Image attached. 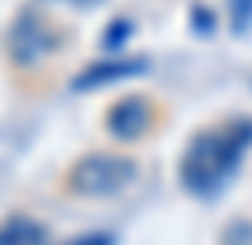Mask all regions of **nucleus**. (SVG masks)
<instances>
[{"label":"nucleus","mask_w":252,"mask_h":245,"mask_svg":"<svg viewBox=\"0 0 252 245\" xmlns=\"http://www.w3.org/2000/svg\"><path fill=\"white\" fill-rule=\"evenodd\" d=\"M128 34H132V19H125V15H121V19H109L105 23V34H102V49L105 53H117V49L128 42Z\"/></svg>","instance_id":"6e6552de"},{"label":"nucleus","mask_w":252,"mask_h":245,"mask_svg":"<svg viewBox=\"0 0 252 245\" xmlns=\"http://www.w3.org/2000/svg\"><path fill=\"white\" fill-rule=\"evenodd\" d=\"M151 61L147 57H105V61H91L87 68L72 75V91L83 95V91H98V87L121 83V79H132V75H147Z\"/></svg>","instance_id":"39448f33"},{"label":"nucleus","mask_w":252,"mask_h":245,"mask_svg":"<svg viewBox=\"0 0 252 245\" xmlns=\"http://www.w3.org/2000/svg\"><path fill=\"white\" fill-rule=\"evenodd\" d=\"M64 45V31L34 4H23L4 27V57L15 68H38Z\"/></svg>","instance_id":"7ed1b4c3"},{"label":"nucleus","mask_w":252,"mask_h":245,"mask_svg":"<svg viewBox=\"0 0 252 245\" xmlns=\"http://www.w3.org/2000/svg\"><path fill=\"white\" fill-rule=\"evenodd\" d=\"M249 147H252V117L249 113L200 128L181 151V162H177L181 189L189 196H200V200L219 196L226 189V181L233 177V170H241Z\"/></svg>","instance_id":"f257e3e1"},{"label":"nucleus","mask_w":252,"mask_h":245,"mask_svg":"<svg viewBox=\"0 0 252 245\" xmlns=\"http://www.w3.org/2000/svg\"><path fill=\"white\" fill-rule=\"evenodd\" d=\"M0 245H49V226L27 211H11L0 219Z\"/></svg>","instance_id":"423d86ee"},{"label":"nucleus","mask_w":252,"mask_h":245,"mask_svg":"<svg viewBox=\"0 0 252 245\" xmlns=\"http://www.w3.org/2000/svg\"><path fill=\"white\" fill-rule=\"evenodd\" d=\"M139 162L121 151H87L64 170V192L79 200H105L136 181Z\"/></svg>","instance_id":"f03ea898"},{"label":"nucleus","mask_w":252,"mask_h":245,"mask_svg":"<svg viewBox=\"0 0 252 245\" xmlns=\"http://www.w3.org/2000/svg\"><path fill=\"white\" fill-rule=\"evenodd\" d=\"M102 121H105V132H109L117 143H136V140H143L151 128H155L158 106L147 95H125L105 109Z\"/></svg>","instance_id":"20e7f679"},{"label":"nucleus","mask_w":252,"mask_h":245,"mask_svg":"<svg viewBox=\"0 0 252 245\" xmlns=\"http://www.w3.org/2000/svg\"><path fill=\"white\" fill-rule=\"evenodd\" d=\"M219 245H252V219L249 215H237V219H230L222 226Z\"/></svg>","instance_id":"0eeeda50"},{"label":"nucleus","mask_w":252,"mask_h":245,"mask_svg":"<svg viewBox=\"0 0 252 245\" xmlns=\"http://www.w3.org/2000/svg\"><path fill=\"white\" fill-rule=\"evenodd\" d=\"M61 245H117V234H109V230H87V234H75Z\"/></svg>","instance_id":"9b49d317"},{"label":"nucleus","mask_w":252,"mask_h":245,"mask_svg":"<svg viewBox=\"0 0 252 245\" xmlns=\"http://www.w3.org/2000/svg\"><path fill=\"white\" fill-rule=\"evenodd\" d=\"M230 27L233 34H245L252 27V0H230Z\"/></svg>","instance_id":"9d476101"},{"label":"nucleus","mask_w":252,"mask_h":245,"mask_svg":"<svg viewBox=\"0 0 252 245\" xmlns=\"http://www.w3.org/2000/svg\"><path fill=\"white\" fill-rule=\"evenodd\" d=\"M215 11L207 8V4H200V0H196V4H192L189 8V27H192V34H200V38H207V34H215Z\"/></svg>","instance_id":"1a4fd4ad"},{"label":"nucleus","mask_w":252,"mask_h":245,"mask_svg":"<svg viewBox=\"0 0 252 245\" xmlns=\"http://www.w3.org/2000/svg\"><path fill=\"white\" fill-rule=\"evenodd\" d=\"M57 4H68V8H98L102 0H57Z\"/></svg>","instance_id":"f8f14e48"}]
</instances>
